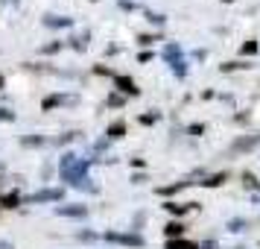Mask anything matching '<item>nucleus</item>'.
<instances>
[{"mask_svg":"<svg viewBox=\"0 0 260 249\" xmlns=\"http://www.w3.org/2000/svg\"><path fill=\"white\" fill-rule=\"evenodd\" d=\"M85 170H88V164H85L82 158H76V155H64V158H61V179H64V182L82 185Z\"/></svg>","mask_w":260,"mask_h":249,"instance_id":"1","label":"nucleus"},{"mask_svg":"<svg viewBox=\"0 0 260 249\" xmlns=\"http://www.w3.org/2000/svg\"><path fill=\"white\" fill-rule=\"evenodd\" d=\"M164 56L170 59V65H173V71H176L178 76H181V73H184V59H181V50H178V44H167Z\"/></svg>","mask_w":260,"mask_h":249,"instance_id":"2","label":"nucleus"},{"mask_svg":"<svg viewBox=\"0 0 260 249\" xmlns=\"http://www.w3.org/2000/svg\"><path fill=\"white\" fill-rule=\"evenodd\" d=\"M108 240L111 243H126V246H141L143 243L138 235H120V232H108Z\"/></svg>","mask_w":260,"mask_h":249,"instance_id":"3","label":"nucleus"},{"mask_svg":"<svg viewBox=\"0 0 260 249\" xmlns=\"http://www.w3.org/2000/svg\"><path fill=\"white\" fill-rule=\"evenodd\" d=\"M50 200H61V190L53 188V190H38L32 197H26V202H50Z\"/></svg>","mask_w":260,"mask_h":249,"instance_id":"4","label":"nucleus"},{"mask_svg":"<svg viewBox=\"0 0 260 249\" xmlns=\"http://www.w3.org/2000/svg\"><path fill=\"white\" fill-rule=\"evenodd\" d=\"M59 214H64V217H85L88 208H85V205H61Z\"/></svg>","mask_w":260,"mask_h":249,"instance_id":"5","label":"nucleus"},{"mask_svg":"<svg viewBox=\"0 0 260 249\" xmlns=\"http://www.w3.org/2000/svg\"><path fill=\"white\" fill-rule=\"evenodd\" d=\"M167 249H199L196 243H190V240H167Z\"/></svg>","mask_w":260,"mask_h":249,"instance_id":"6","label":"nucleus"},{"mask_svg":"<svg viewBox=\"0 0 260 249\" xmlns=\"http://www.w3.org/2000/svg\"><path fill=\"white\" fill-rule=\"evenodd\" d=\"M117 85L126 91V94H138V88H135V82H132L129 76H117Z\"/></svg>","mask_w":260,"mask_h":249,"instance_id":"7","label":"nucleus"},{"mask_svg":"<svg viewBox=\"0 0 260 249\" xmlns=\"http://www.w3.org/2000/svg\"><path fill=\"white\" fill-rule=\"evenodd\" d=\"M164 232L170 235V240H176V237L181 235V232H184V226H181V223H170V226L164 229Z\"/></svg>","mask_w":260,"mask_h":249,"instance_id":"8","label":"nucleus"},{"mask_svg":"<svg viewBox=\"0 0 260 249\" xmlns=\"http://www.w3.org/2000/svg\"><path fill=\"white\" fill-rule=\"evenodd\" d=\"M0 205H3V208H15V205H18V193H6Z\"/></svg>","mask_w":260,"mask_h":249,"instance_id":"9","label":"nucleus"},{"mask_svg":"<svg viewBox=\"0 0 260 249\" xmlns=\"http://www.w3.org/2000/svg\"><path fill=\"white\" fill-rule=\"evenodd\" d=\"M120 135H126V126H123V123H114V126L108 129V138H120Z\"/></svg>","mask_w":260,"mask_h":249,"instance_id":"10","label":"nucleus"},{"mask_svg":"<svg viewBox=\"0 0 260 249\" xmlns=\"http://www.w3.org/2000/svg\"><path fill=\"white\" fill-rule=\"evenodd\" d=\"M50 26H71V18H47Z\"/></svg>","mask_w":260,"mask_h":249,"instance_id":"11","label":"nucleus"},{"mask_svg":"<svg viewBox=\"0 0 260 249\" xmlns=\"http://www.w3.org/2000/svg\"><path fill=\"white\" fill-rule=\"evenodd\" d=\"M222 179H225V173H216V176H211L208 182H202V185H208V188H213V185H222Z\"/></svg>","mask_w":260,"mask_h":249,"instance_id":"12","label":"nucleus"},{"mask_svg":"<svg viewBox=\"0 0 260 249\" xmlns=\"http://www.w3.org/2000/svg\"><path fill=\"white\" fill-rule=\"evenodd\" d=\"M254 50H257V44H254V41H248L246 47H243V53H254Z\"/></svg>","mask_w":260,"mask_h":249,"instance_id":"13","label":"nucleus"},{"mask_svg":"<svg viewBox=\"0 0 260 249\" xmlns=\"http://www.w3.org/2000/svg\"><path fill=\"white\" fill-rule=\"evenodd\" d=\"M0 249H15V246L9 243V240H0Z\"/></svg>","mask_w":260,"mask_h":249,"instance_id":"14","label":"nucleus"},{"mask_svg":"<svg viewBox=\"0 0 260 249\" xmlns=\"http://www.w3.org/2000/svg\"><path fill=\"white\" fill-rule=\"evenodd\" d=\"M0 88H3V76H0Z\"/></svg>","mask_w":260,"mask_h":249,"instance_id":"15","label":"nucleus"}]
</instances>
